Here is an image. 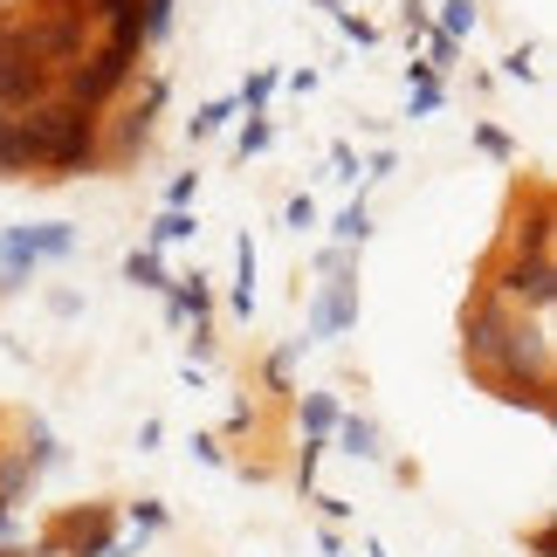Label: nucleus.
Wrapping results in <instances>:
<instances>
[{"instance_id": "obj_8", "label": "nucleus", "mask_w": 557, "mask_h": 557, "mask_svg": "<svg viewBox=\"0 0 557 557\" xmlns=\"http://www.w3.org/2000/svg\"><path fill=\"white\" fill-rule=\"evenodd\" d=\"M550 227H557V213H550V193L537 186V207H530V221L517 213V227H509V255H550Z\"/></svg>"}, {"instance_id": "obj_27", "label": "nucleus", "mask_w": 557, "mask_h": 557, "mask_svg": "<svg viewBox=\"0 0 557 557\" xmlns=\"http://www.w3.org/2000/svg\"><path fill=\"white\" fill-rule=\"evenodd\" d=\"M283 221H289L296 234H304V227H317V200H310V193H296V200L283 207Z\"/></svg>"}, {"instance_id": "obj_12", "label": "nucleus", "mask_w": 557, "mask_h": 557, "mask_svg": "<svg viewBox=\"0 0 557 557\" xmlns=\"http://www.w3.org/2000/svg\"><path fill=\"white\" fill-rule=\"evenodd\" d=\"M124 283H132V289H165L173 275H165L159 248H132V255H124Z\"/></svg>"}, {"instance_id": "obj_1", "label": "nucleus", "mask_w": 557, "mask_h": 557, "mask_svg": "<svg viewBox=\"0 0 557 557\" xmlns=\"http://www.w3.org/2000/svg\"><path fill=\"white\" fill-rule=\"evenodd\" d=\"M138 49H117V41H90V55L83 62H70V70L55 76V97L62 103H76V111H90V117H103L117 103V90L138 76Z\"/></svg>"}, {"instance_id": "obj_34", "label": "nucleus", "mask_w": 557, "mask_h": 557, "mask_svg": "<svg viewBox=\"0 0 557 557\" xmlns=\"http://www.w3.org/2000/svg\"><path fill=\"white\" fill-rule=\"evenodd\" d=\"M0 557H41V550H21V544H8V550H0Z\"/></svg>"}, {"instance_id": "obj_26", "label": "nucleus", "mask_w": 557, "mask_h": 557, "mask_svg": "<svg viewBox=\"0 0 557 557\" xmlns=\"http://www.w3.org/2000/svg\"><path fill=\"white\" fill-rule=\"evenodd\" d=\"M503 76H509V83H537V62H530V49H509V55H503Z\"/></svg>"}, {"instance_id": "obj_35", "label": "nucleus", "mask_w": 557, "mask_h": 557, "mask_svg": "<svg viewBox=\"0 0 557 557\" xmlns=\"http://www.w3.org/2000/svg\"><path fill=\"white\" fill-rule=\"evenodd\" d=\"M8 289H21V283H14V275H8V269H0V296H8Z\"/></svg>"}, {"instance_id": "obj_2", "label": "nucleus", "mask_w": 557, "mask_h": 557, "mask_svg": "<svg viewBox=\"0 0 557 557\" xmlns=\"http://www.w3.org/2000/svg\"><path fill=\"white\" fill-rule=\"evenodd\" d=\"M41 557H117V509L111 503H70L41 530Z\"/></svg>"}, {"instance_id": "obj_38", "label": "nucleus", "mask_w": 557, "mask_h": 557, "mask_svg": "<svg viewBox=\"0 0 557 557\" xmlns=\"http://www.w3.org/2000/svg\"><path fill=\"white\" fill-rule=\"evenodd\" d=\"M0 124H8V117H0Z\"/></svg>"}, {"instance_id": "obj_31", "label": "nucleus", "mask_w": 557, "mask_h": 557, "mask_svg": "<svg viewBox=\"0 0 557 557\" xmlns=\"http://www.w3.org/2000/svg\"><path fill=\"white\" fill-rule=\"evenodd\" d=\"M193 193H200V173H180V180H173V193H165V207H186Z\"/></svg>"}, {"instance_id": "obj_9", "label": "nucleus", "mask_w": 557, "mask_h": 557, "mask_svg": "<svg viewBox=\"0 0 557 557\" xmlns=\"http://www.w3.org/2000/svg\"><path fill=\"white\" fill-rule=\"evenodd\" d=\"M165 310H173V317H193V324H207V317H213L207 275H173V283H165Z\"/></svg>"}, {"instance_id": "obj_29", "label": "nucleus", "mask_w": 557, "mask_h": 557, "mask_svg": "<svg viewBox=\"0 0 557 557\" xmlns=\"http://www.w3.org/2000/svg\"><path fill=\"white\" fill-rule=\"evenodd\" d=\"M132 523H138V537H145V530H165V509L145 496V503H132Z\"/></svg>"}, {"instance_id": "obj_10", "label": "nucleus", "mask_w": 557, "mask_h": 557, "mask_svg": "<svg viewBox=\"0 0 557 557\" xmlns=\"http://www.w3.org/2000/svg\"><path fill=\"white\" fill-rule=\"evenodd\" d=\"M331 434H337V447H345V455H358V461H379V455H385V447H379V426L358 420V413H337Z\"/></svg>"}, {"instance_id": "obj_5", "label": "nucleus", "mask_w": 557, "mask_h": 557, "mask_svg": "<svg viewBox=\"0 0 557 557\" xmlns=\"http://www.w3.org/2000/svg\"><path fill=\"white\" fill-rule=\"evenodd\" d=\"M21 41H28V55H41L62 76L70 62L90 55V21H76V14H28V21H21Z\"/></svg>"}, {"instance_id": "obj_24", "label": "nucleus", "mask_w": 557, "mask_h": 557, "mask_svg": "<svg viewBox=\"0 0 557 557\" xmlns=\"http://www.w3.org/2000/svg\"><path fill=\"white\" fill-rule=\"evenodd\" d=\"M475 145L488 159H517V145H509V132H496V124H475Z\"/></svg>"}, {"instance_id": "obj_21", "label": "nucleus", "mask_w": 557, "mask_h": 557, "mask_svg": "<svg viewBox=\"0 0 557 557\" xmlns=\"http://www.w3.org/2000/svg\"><path fill=\"white\" fill-rule=\"evenodd\" d=\"M234 152H242V159H255V152H269V117H262V111H255V117L242 124V138H234Z\"/></svg>"}, {"instance_id": "obj_16", "label": "nucleus", "mask_w": 557, "mask_h": 557, "mask_svg": "<svg viewBox=\"0 0 557 557\" xmlns=\"http://www.w3.org/2000/svg\"><path fill=\"white\" fill-rule=\"evenodd\" d=\"M434 35L468 41V35H475V8H468V0H441V28H434Z\"/></svg>"}, {"instance_id": "obj_33", "label": "nucleus", "mask_w": 557, "mask_h": 557, "mask_svg": "<svg viewBox=\"0 0 557 557\" xmlns=\"http://www.w3.org/2000/svg\"><path fill=\"white\" fill-rule=\"evenodd\" d=\"M193 455H200L207 468H221V461H227V455H221V441H213V434H200V441H193Z\"/></svg>"}, {"instance_id": "obj_6", "label": "nucleus", "mask_w": 557, "mask_h": 557, "mask_svg": "<svg viewBox=\"0 0 557 557\" xmlns=\"http://www.w3.org/2000/svg\"><path fill=\"white\" fill-rule=\"evenodd\" d=\"M90 173H103V138H97V117L76 111L70 124H62V138L49 145L41 186H55V180H90Z\"/></svg>"}, {"instance_id": "obj_19", "label": "nucleus", "mask_w": 557, "mask_h": 557, "mask_svg": "<svg viewBox=\"0 0 557 557\" xmlns=\"http://www.w3.org/2000/svg\"><path fill=\"white\" fill-rule=\"evenodd\" d=\"M234 111H242V103H234V97H221V103H207V111H193V138H213V132H221V124H227Z\"/></svg>"}, {"instance_id": "obj_14", "label": "nucleus", "mask_w": 557, "mask_h": 557, "mask_svg": "<svg viewBox=\"0 0 557 557\" xmlns=\"http://www.w3.org/2000/svg\"><path fill=\"white\" fill-rule=\"evenodd\" d=\"M21 242H28V255L41 262V255H70L76 234H70V227H21Z\"/></svg>"}, {"instance_id": "obj_7", "label": "nucleus", "mask_w": 557, "mask_h": 557, "mask_svg": "<svg viewBox=\"0 0 557 557\" xmlns=\"http://www.w3.org/2000/svg\"><path fill=\"white\" fill-rule=\"evenodd\" d=\"M331 283H324V296H317V317H310V337H331V331H345L351 317H358V275L345 269V255L324 269ZM310 337H296V345H310Z\"/></svg>"}, {"instance_id": "obj_30", "label": "nucleus", "mask_w": 557, "mask_h": 557, "mask_svg": "<svg viewBox=\"0 0 557 557\" xmlns=\"http://www.w3.org/2000/svg\"><path fill=\"white\" fill-rule=\"evenodd\" d=\"M441 111V83H420L413 90V117H434Z\"/></svg>"}, {"instance_id": "obj_37", "label": "nucleus", "mask_w": 557, "mask_h": 557, "mask_svg": "<svg viewBox=\"0 0 557 557\" xmlns=\"http://www.w3.org/2000/svg\"><path fill=\"white\" fill-rule=\"evenodd\" d=\"M8 8H14V0H0V14H8Z\"/></svg>"}, {"instance_id": "obj_17", "label": "nucleus", "mask_w": 557, "mask_h": 557, "mask_svg": "<svg viewBox=\"0 0 557 557\" xmlns=\"http://www.w3.org/2000/svg\"><path fill=\"white\" fill-rule=\"evenodd\" d=\"M304 426H310V441H324L331 426H337V399L331 393H310L304 399Z\"/></svg>"}, {"instance_id": "obj_32", "label": "nucleus", "mask_w": 557, "mask_h": 557, "mask_svg": "<svg viewBox=\"0 0 557 557\" xmlns=\"http://www.w3.org/2000/svg\"><path fill=\"white\" fill-rule=\"evenodd\" d=\"M331 165H337V180H358V152H351V145H331Z\"/></svg>"}, {"instance_id": "obj_20", "label": "nucleus", "mask_w": 557, "mask_h": 557, "mask_svg": "<svg viewBox=\"0 0 557 557\" xmlns=\"http://www.w3.org/2000/svg\"><path fill=\"white\" fill-rule=\"evenodd\" d=\"M269 97H275V70H255V76L242 83V97H234V103H248V117H255V111H262Z\"/></svg>"}, {"instance_id": "obj_13", "label": "nucleus", "mask_w": 557, "mask_h": 557, "mask_svg": "<svg viewBox=\"0 0 557 557\" xmlns=\"http://www.w3.org/2000/svg\"><path fill=\"white\" fill-rule=\"evenodd\" d=\"M193 234H200V227H193V213H186V207H165L159 221L145 227V248H165V242H193Z\"/></svg>"}, {"instance_id": "obj_25", "label": "nucleus", "mask_w": 557, "mask_h": 557, "mask_svg": "<svg viewBox=\"0 0 557 557\" xmlns=\"http://www.w3.org/2000/svg\"><path fill=\"white\" fill-rule=\"evenodd\" d=\"M124 8H145V0H83V21H90V28H103V21L124 14Z\"/></svg>"}, {"instance_id": "obj_18", "label": "nucleus", "mask_w": 557, "mask_h": 557, "mask_svg": "<svg viewBox=\"0 0 557 557\" xmlns=\"http://www.w3.org/2000/svg\"><path fill=\"white\" fill-rule=\"evenodd\" d=\"M296 358H304V345H283V351H269V366H262V379L275 385V393H289V372H296Z\"/></svg>"}, {"instance_id": "obj_23", "label": "nucleus", "mask_w": 557, "mask_h": 557, "mask_svg": "<svg viewBox=\"0 0 557 557\" xmlns=\"http://www.w3.org/2000/svg\"><path fill=\"white\" fill-rule=\"evenodd\" d=\"M317 461H324V441H304V455H296V488H317Z\"/></svg>"}, {"instance_id": "obj_22", "label": "nucleus", "mask_w": 557, "mask_h": 557, "mask_svg": "<svg viewBox=\"0 0 557 557\" xmlns=\"http://www.w3.org/2000/svg\"><path fill=\"white\" fill-rule=\"evenodd\" d=\"M138 14H145V49H152V41H159L165 28H173V0H145Z\"/></svg>"}, {"instance_id": "obj_15", "label": "nucleus", "mask_w": 557, "mask_h": 557, "mask_svg": "<svg viewBox=\"0 0 557 557\" xmlns=\"http://www.w3.org/2000/svg\"><path fill=\"white\" fill-rule=\"evenodd\" d=\"M331 234H337V248L366 242V234H372V213H366V200H351L345 213H337V221H331Z\"/></svg>"}, {"instance_id": "obj_3", "label": "nucleus", "mask_w": 557, "mask_h": 557, "mask_svg": "<svg viewBox=\"0 0 557 557\" xmlns=\"http://www.w3.org/2000/svg\"><path fill=\"white\" fill-rule=\"evenodd\" d=\"M482 289L496 296V304H509V310H530V317H550V304H557V262L550 255H509L503 269H488L482 275Z\"/></svg>"}, {"instance_id": "obj_11", "label": "nucleus", "mask_w": 557, "mask_h": 557, "mask_svg": "<svg viewBox=\"0 0 557 557\" xmlns=\"http://www.w3.org/2000/svg\"><path fill=\"white\" fill-rule=\"evenodd\" d=\"M35 475H41V468H35L28 455H8V447H0V509H14L21 496H28Z\"/></svg>"}, {"instance_id": "obj_4", "label": "nucleus", "mask_w": 557, "mask_h": 557, "mask_svg": "<svg viewBox=\"0 0 557 557\" xmlns=\"http://www.w3.org/2000/svg\"><path fill=\"white\" fill-rule=\"evenodd\" d=\"M159 103H165V83L152 76V83H145V103H132V111H117V117H97L103 173H111V165H132L145 145H152V117H159Z\"/></svg>"}, {"instance_id": "obj_36", "label": "nucleus", "mask_w": 557, "mask_h": 557, "mask_svg": "<svg viewBox=\"0 0 557 557\" xmlns=\"http://www.w3.org/2000/svg\"><path fill=\"white\" fill-rule=\"evenodd\" d=\"M317 8H331V14H345V0H317Z\"/></svg>"}, {"instance_id": "obj_28", "label": "nucleus", "mask_w": 557, "mask_h": 557, "mask_svg": "<svg viewBox=\"0 0 557 557\" xmlns=\"http://www.w3.org/2000/svg\"><path fill=\"white\" fill-rule=\"evenodd\" d=\"M337 28H345V41H358V49H372V41H379V28H372V21H358V14H337Z\"/></svg>"}]
</instances>
